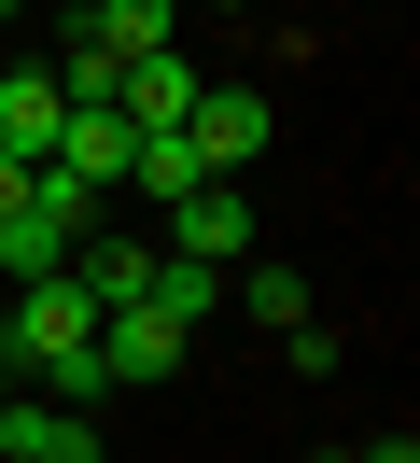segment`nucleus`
Instances as JSON below:
<instances>
[{
  "mask_svg": "<svg viewBox=\"0 0 420 463\" xmlns=\"http://www.w3.org/2000/svg\"><path fill=\"white\" fill-rule=\"evenodd\" d=\"M168 365H182V323H168L154 295L98 309V379H168Z\"/></svg>",
  "mask_w": 420,
  "mask_h": 463,
  "instance_id": "20e7f679",
  "label": "nucleus"
},
{
  "mask_svg": "<svg viewBox=\"0 0 420 463\" xmlns=\"http://www.w3.org/2000/svg\"><path fill=\"white\" fill-rule=\"evenodd\" d=\"M56 113H70V99H56V71H0V155H28V169H42V155H56Z\"/></svg>",
  "mask_w": 420,
  "mask_h": 463,
  "instance_id": "6e6552de",
  "label": "nucleus"
},
{
  "mask_svg": "<svg viewBox=\"0 0 420 463\" xmlns=\"http://www.w3.org/2000/svg\"><path fill=\"white\" fill-rule=\"evenodd\" d=\"M0 14H14V0H0Z\"/></svg>",
  "mask_w": 420,
  "mask_h": 463,
  "instance_id": "a211bd4d",
  "label": "nucleus"
},
{
  "mask_svg": "<svg viewBox=\"0 0 420 463\" xmlns=\"http://www.w3.org/2000/svg\"><path fill=\"white\" fill-rule=\"evenodd\" d=\"M350 463H420V435H364V449Z\"/></svg>",
  "mask_w": 420,
  "mask_h": 463,
  "instance_id": "ddd939ff",
  "label": "nucleus"
},
{
  "mask_svg": "<svg viewBox=\"0 0 420 463\" xmlns=\"http://www.w3.org/2000/svg\"><path fill=\"white\" fill-rule=\"evenodd\" d=\"M126 141H140L126 113H56V155H42V169H70V183L112 197V183H126Z\"/></svg>",
  "mask_w": 420,
  "mask_h": 463,
  "instance_id": "423d86ee",
  "label": "nucleus"
},
{
  "mask_svg": "<svg viewBox=\"0 0 420 463\" xmlns=\"http://www.w3.org/2000/svg\"><path fill=\"white\" fill-rule=\"evenodd\" d=\"M224 14H252V0H224Z\"/></svg>",
  "mask_w": 420,
  "mask_h": 463,
  "instance_id": "f3484780",
  "label": "nucleus"
},
{
  "mask_svg": "<svg viewBox=\"0 0 420 463\" xmlns=\"http://www.w3.org/2000/svg\"><path fill=\"white\" fill-rule=\"evenodd\" d=\"M70 281H84V309H126V295L154 281V239H98V225H84L70 239Z\"/></svg>",
  "mask_w": 420,
  "mask_h": 463,
  "instance_id": "0eeeda50",
  "label": "nucleus"
},
{
  "mask_svg": "<svg viewBox=\"0 0 420 463\" xmlns=\"http://www.w3.org/2000/svg\"><path fill=\"white\" fill-rule=\"evenodd\" d=\"M168 253H196V267H238L252 253V197H238V183H196V197H168Z\"/></svg>",
  "mask_w": 420,
  "mask_h": 463,
  "instance_id": "7ed1b4c3",
  "label": "nucleus"
},
{
  "mask_svg": "<svg viewBox=\"0 0 420 463\" xmlns=\"http://www.w3.org/2000/svg\"><path fill=\"white\" fill-rule=\"evenodd\" d=\"M0 393H14V351H0Z\"/></svg>",
  "mask_w": 420,
  "mask_h": 463,
  "instance_id": "dca6fc26",
  "label": "nucleus"
},
{
  "mask_svg": "<svg viewBox=\"0 0 420 463\" xmlns=\"http://www.w3.org/2000/svg\"><path fill=\"white\" fill-rule=\"evenodd\" d=\"M238 309L280 337V323H308V281H294V267H238Z\"/></svg>",
  "mask_w": 420,
  "mask_h": 463,
  "instance_id": "f8f14e48",
  "label": "nucleus"
},
{
  "mask_svg": "<svg viewBox=\"0 0 420 463\" xmlns=\"http://www.w3.org/2000/svg\"><path fill=\"white\" fill-rule=\"evenodd\" d=\"M0 351H14V365H28V393H56V407L112 393V379H98V309H84V281H70V267L14 281V323H0Z\"/></svg>",
  "mask_w": 420,
  "mask_h": 463,
  "instance_id": "f257e3e1",
  "label": "nucleus"
},
{
  "mask_svg": "<svg viewBox=\"0 0 420 463\" xmlns=\"http://www.w3.org/2000/svg\"><path fill=\"white\" fill-rule=\"evenodd\" d=\"M84 29H98L112 57H154V43H168V0H84Z\"/></svg>",
  "mask_w": 420,
  "mask_h": 463,
  "instance_id": "9b49d317",
  "label": "nucleus"
},
{
  "mask_svg": "<svg viewBox=\"0 0 420 463\" xmlns=\"http://www.w3.org/2000/svg\"><path fill=\"white\" fill-rule=\"evenodd\" d=\"M196 85H210V71H196L182 43H154V57H126V85H112V113H126V127H182V113H196Z\"/></svg>",
  "mask_w": 420,
  "mask_h": 463,
  "instance_id": "39448f33",
  "label": "nucleus"
},
{
  "mask_svg": "<svg viewBox=\"0 0 420 463\" xmlns=\"http://www.w3.org/2000/svg\"><path fill=\"white\" fill-rule=\"evenodd\" d=\"M126 183H140V197H196V183H210V155H196V127H140V141H126Z\"/></svg>",
  "mask_w": 420,
  "mask_h": 463,
  "instance_id": "1a4fd4ad",
  "label": "nucleus"
},
{
  "mask_svg": "<svg viewBox=\"0 0 420 463\" xmlns=\"http://www.w3.org/2000/svg\"><path fill=\"white\" fill-rule=\"evenodd\" d=\"M182 127H196V155H210L224 183H238L252 155H266V127H280V99H266V85H196V113H182Z\"/></svg>",
  "mask_w": 420,
  "mask_h": 463,
  "instance_id": "f03ea898",
  "label": "nucleus"
},
{
  "mask_svg": "<svg viewBox=\"0 0 420 463\" xmlns=\"http://www.w3.org/2000/svg\"><path fill=\"white\" fill-rule=\"evenodd\" d=\"M14 197H28V155H0V211H14Z\"/></svg>",
  "mask_w": 420,
  "mask_h": 463,
  "instance_id": "4468645a",
  "label": "nucleus"
},
{
  "mask_svg": "<svg viewBox=\"0 0 420 463\" xmlns=\"http://www.w3.org/2000/svg\"><path fill=\"white\" fill-rule=\"evenodd\" d=\"M0 463H56V449H0Z\"/></svg>",
  "mask_w": 420,
  "mask_h": 463,
  "instance_id": "2eb2a0df",
  "label": "nucleus"
},
{
  "mask_svg": "<svg viewBox=\"0 0 420 463\" xmlns=\"http://www.w3.org/2000/svg\"><path fill=\"white\" fill-rule=\"evenodd\" d=\"M140 295H154V309H168V323L196 337V323L224 309V267H196V253H154V281H140Z\"/></svg>",
  "mask_w": 420,
  "mask_h": 463,
  "instance_id": "9d476101",
  "label": "nucleus"
}]
</instances>
